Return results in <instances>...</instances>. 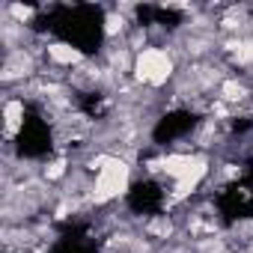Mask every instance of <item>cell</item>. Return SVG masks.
<instances>
[{"label": "cell", "instance_id": "5", "mask_svg": "<svg viewBox=\"0 0 253 253\" xmlns=\"http://www.w3.org/2000/svg\"><path fill=\"white\" fill-rule=\"evenodd\" d=\"M6 12L15 18V24H24V21H30V18H33V9H30V6H18V3L6 6Z\"/></svg>", "mask_w": 253, "mask_h": 253}, {"label": "cell", "instance_id": "1", "mask_svg": "<svg viewBox=\"0 0 253 253\" xmlns=\"http://www.w3.org/2000/svg\"><path fill=\"white\" fill-rule=\"evenodd\" d=\"M173 75V57L167 48H143L134 60V78L140 84L149 86H161L167 84V78Z\"/></svg>", "mask_w": 253, "mask_h": 253}, {"label": "cell", "instance_id": "3", "mask_svg": "<svg viewBox=\"0 0 253 253\" xmlns=\"http://www.w3.org/2000/svg\"><path fill=\"white\" fill-rule=\"evenodd\" d=\"M48 60L57 63V66H81L84 63V54L66 42H57V45H48Z\"/></svg>", "mask_w": 253, "mask_h": 253}, {"label": "cell", "instance_id": "6", "mask_svg": "<svg viewBox=\"0 0 253 253\" xmlns=\"http://www.w3.org/2000/svg\"><path fill=\"white\" fill-rule=\"evenodd\" d=\"M66 176V161L60 158V161H51L48 167H45V179L48 182H57V179H63Z\"/></svg>", "mask_w": 253, "mask_h": 253}, {"label": "cell", "instance_id": "2", "mask_svg": "<svg viewBox=\"0 0 253 253\" xmlns=\"http://www.w3.org/2000/svg\"><path fill=\"white\" fill-rule=\"evenodd\" d=\"M217 98L223 104H241V101L250 98V86L244 81H238V78H223L220 86H217Z\"/></svg>", "mask_w": 253, "mask_h": 253}, {"label": "cell", "instance_id": "4", "mask_svg": "<svg viewBox=\"0 0 253 253\" xmlns=\"http://www.w3.org/2000/svg\"><path fill=\"white\" fill-rule=\"evenodd\" d=\"M125 30H128V21H125V15H122L119 9L107 12V18H104V36H107V39H116V36H122Z\"/></svg>", "mask_w": 253, "mask_h": 253}]
</instances>
